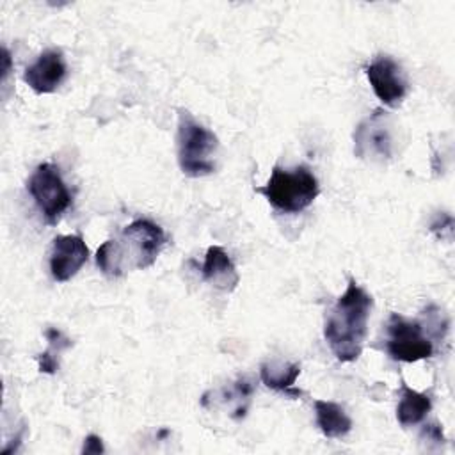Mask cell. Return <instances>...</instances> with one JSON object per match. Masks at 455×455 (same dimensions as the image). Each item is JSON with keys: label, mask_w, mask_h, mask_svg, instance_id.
Instances as JSON below:
<instances>
[{"label": "cell", "mask_w": 455, "mask_h": 455, "mask_svg": "<svg viewBox=\"0 0 455 455\" xmlns=\"http://www.w3.org/2000/svg\"><path fill=\"white\" fill-rule=\"evenodd\" d=\"M371 306V295L350 279L347 290L325 316L323 325V338L338 361L350 363L361 355Z\"/></svg>", "instance_id": "cell-1"}, {"label": "cell", "mask_w": 455, "mask_h": 455, "mask_svg": "<svg viewBox=\"0 0 455 455\" xmlns=\"http://www.w3.org/2000/svg\"><path fill=\"white\" fill-rule=\"evenodd\" d=\"M165 243L164 229L149 219H135L119 238L103 242L96 252L100 270L108 277H119L130 268H148L155 263Z\"/></svg>", "instance_id": "cell-2"}, {"label": "cell", "mask_w": 455, "mask_h": 455, "mask_svg": "<svg viewBox=\"0 0 455 455\" xmlns=\"http://www.w3.org/2000/svg\"><path fill=\"white\" fill-rule=\"evenodd\" d=\"M279 212L299 213L306 210L320 194L318 180L306 167L299 165L293 171L274 167L265 187L256 188Z\"/></svg>", "instance_id": "cell-3"}, {"label": "cell", "mask_w": 455, "mask_h": 455, "mask_svg": "<svg viewBox=\"0 0 455 455\" xmlns=\"http://www.w3.org/2000/svg\"><path fill=\"white\" fill-rule=\"evenodd\" d=\"M176 144L178 164L183 174L199 178L213 172V155L219 148L217 135L197 123L187 110H180L178 116Z\"/></svg>", "instance_id": "cell-4"}, {"label": "cell", "mask_w": 455, "mask_h": 455, "mask_svg": "<svg viewBox=\"0 0 455 455\" xmlns=\"http://www.w3.org/2000/svg\"><path fill=\"white\" fill-rule=\"evenodd\" d=\"M27 188L44 220L52 226L59 222L60 215L71 204V194L62 181L59 167L50 162L39 164L36 167L27 183Z\"/></svg>", "instance_id": "cell-5"}, {"label": "cell", "mask_w": 455, "mask_h": 455, "mask_svg": "<svg viewBox=\"0 0 455 455\" xmlns=\"http://www.w3.org/2000/svg\"><path fill=\"white\" fill-rule=\"evenodd\" d=\"M386 350L395 361L416 363L430 357L434 345L427 336L423 323L409 320L398 313H391L387 322Z\"/></svg>", "instance_id": "cell-6"}, {"label": "cell", "mask_w": 455, "mask_h": 455, "mask_svg": "<svg viewBox=\"0 0 455 455\" xmlns=\"http://www.w3.org/2000/svg\"><path fill=\"white\" fill-rule=\"evenodd\" d=\"M366 76L375 96L387 107H398L407 94V78L402 66L389 55H377L366 66Z\"/></svg>", "instance_id": "cell-7"}, {"label": "cell", "mask_w": 455, "mask_h": 455, "mask_svg": "<svg viewBox=\"0 0 455 455\" xmlns=\"http://www.w3.org/2000/svg\"><path fill=\"white\" fill-rule=\"evenodd\" d=\"M386 112L375 110L361 121L354 132V153L363 160L384 162L391 156L393 140L387 128Z\"/></svg>", "instance_id": "cell-8"}, {"label": "cell", "mask_w": 455, "mask_h": 455, "mask_svg": "<svg viewBox=\"0 0 455 455\" xmlns=\"http://www.w3.org/2000/svg\"><path fill=\"white\" fill-rule=\"evenodd\" d=\"M89 258V249L80 235H59L50 252V272L57 283L69 281Z\"/></svg>", "instance_id": "cell-9"}, {"label": "cell", "mask_w": 455, "mask_h": 455, "mask_svg": "<svg viewBox=\"0 0 455 455\" xmlns=\"http://www.w3.org/2000/svg\"><path fill=\"white\" fill-rule=\"evenodd\" d=\"M66 73H68V66H66L64 53L60 50L50 48V50H44L36 59V62L25 69L23 80L34 92L48 94V92H53L62 84V80L66 78Z\"/></svg>", "instance_id": "cell-10"}, {"label": "cell", "mask_w": 455, "mask_h": 455, "mask_svg": "<svg viewBox=\"0 0 455 455\" xmlns=\"http://www.w3.org/2000/svg\"><path fill=\"white\" fill-rule=\"evenodd\" d=\"M201 274L206 283H210L212 286H215L222 291L235 290L240 281L235 263L231 261V258L220 245L208 247Z\"/></svg>", "instance_id": "cell-11"}, {"label": "cell", "mask_w": 455, "mask_h": 455, "mask_svg": "<svg viewBox=\"0 0 455 455\" xmlns=\"http://www.w3.org/2000/svg\"><path fill=\"white\" fill-rule=\"evenodd\" d=\"M316 425L329 439H341L352 430V419L341 405L329 400H315Z\"/></svg>", "instance_id": "cell-12"}, {"label": "cell", "mask_w": 455, "mask_h": 455, "mask_svg": "<svg viewBox=\"0 0 455 455\" xmlns=\"http://www.w3.org/2000/svg\"><path fill=\"white\" fill-rule=\"evenodd\" d=\"M300 373V366L297 363H283V361H268L259 368V377L263 384L274 391H283L290 396H300L302 391L293 389V382Z\"/></svg>", "instance_id": "cell-13"}, {"label": "cell", "mask_w": 455, "mask_h": 455, "mask_svg": "<svg viewBox=\"0 0 455 455\" xmlns=\"http://www.w3.org/2000/svg\"><path fill=\"white\" fill-rule=\"evenodd\" d=\"M432 409L430 396L411 389L405 382L400 386V402L396 407V419L402 427L418 425Z\"/></svg>", "instance_id": "cell-14"}, {"label": "cell", "mask_w": 455, "mask_h": 455, "mask_svg": "<svg viewBox=\"0 0 455 455\" xmlns=\"http://www.w3.org/2000/svg\"><path fill=\"white\" fill-rule=\"evenodd\" d=\"M421 437L427 439V441H432L435 444H443L444 443V435H443V430L437 423H432V425H425V428L421 430Z\"/></svg>", "instance_id": "cell-15"}, {"label": "cell", "mask_w": 455, "mask_h": 455, "mask_svg": "<svg viewBox=\"0 0 455 455\" xmlns=\"http://www.w3.org/2000/svg\"><path fill=\"white\" fill-rule=\"evenodd\" d=\"M84 453H101L103 451V443H101V437L91 434L85 437V443H84V448H82Z\"/></svg>", "instance_id": "cell-16"}, {"label": "cell", "mask_w": 455, "mask_h": 455, "mask_svg": "<svg viewBox=\"0 0 455 455\" xmlns=\"http://www.w3.org/2000/svg\"><path fill=\"white\" fill-rule=\"evenodd\" d=\"M2 62H4V66H2V78L5 80L7 75H9V71H11V55H9V50H7V48L2 50Z\"/></svg>", "instance_id": "cell-17"}]
</instances>
